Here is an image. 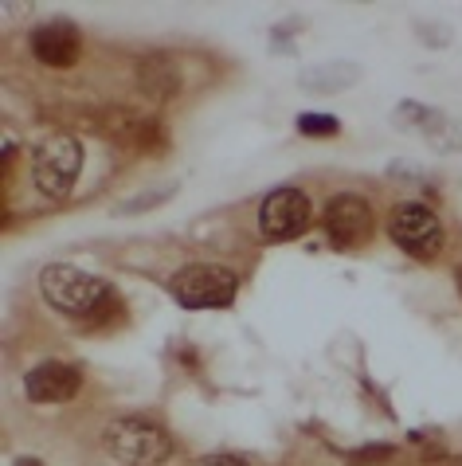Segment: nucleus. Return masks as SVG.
<instances>
[{"mask_svg":"<svg viewBox=\"0 0 462 466\" xmlns=\"http://www.w3.org/2000/svg\"><path fill=\"white\" fill-rule=\"evenodd\" d=\"M83 173V141L71 134H44L32 146V180L51 200L71 197Z\"/></svg>","mask_w":462,"mask_h":466,"instance_id":"nucleus-2","label":"nucleus"},{"mask_svg":"<svg viewBox=\"0 0 462 466\" xmlns=\"http://www.w3.org/2000/svg\"><path fill=\"white\" fill-rule=\"evenodd\" d=\"M439 466H462V455H447Z\"/></svg>","mask_w":462,"mask_h":466,"instance_id":"nucleus-16","label":"nucleus"},{"mask_svg":"<svg viewBox=\"0 0 462 466\" xmlns=\"http://www.w3.org/2000/svg\"><path fill=\"white\" fill-rule=\"evenodd\" d=\"M455 279H458V294H462V267H458V275H455Z\"/></svg>","mask_w":462,"mask_h":466,"instance_id":"nucleus-18","label":"nucleus"},{"mask_svg":"<svg viewBox=\"0 0 462 466\" xmlns=\"http://www.w3.org/2000/svg\"><path fill=\"white\" fill-rule=\"evenodd\" d=\"M79 388H83L79 369L63 365V360H44V365L24 372V396L32 404H67V400L79 396Z\"/></svg>","mask_w":462,"mask_h":466,"instance_id":"nucleus-8","label":"nucleus"},{"mask_svg":"<svg viewBox=\"0 0 462 466\" xmlns=\"http://www.w3.org/2000/svg\"><path fill=\"white\" fill-rule=\"evenodd\" d=\"M79 28L67 20H51L44 24V28H35L32 32V56L47 63V67H71L75 59H79Z\"/></svg>","mask_w":462,"mask_h":466,"instance_id":"nucleus-9","label":"nucleus"},{"mask_svg":"<svg viewBox=\"0 0 462 466\" xmlns=\"http://www.w3.org/2000/svg\"><path fill=\"white\" fill-rule=\"evenodd\" d=\"M176 192V185H165V188H149V192H137V197H130L126 204H118V216H137V212H149L157 208L161 200H169Z\"/></svg>","mask_w":462,"mask_h":466,"instance_id":"nucleus-13","label":"nucleus"},{"mask_svg":"<svg viewBox=\"0 0 462 466\" xmlns=\"http://www.w3.org/2000/svg\"><path fill=\"white\" fill-rule=\"evenodd\" d=\"M326 231L337 248H357L372 236V208L357 192H337L326 204Z\"/></svg>","mask_w":462,"mask_h":466,"instance_id":"nucleus-7","label":"nucleus"},{"mask_svg":"<svg viewBox=\"0 0 462 466\" xmlns=\"http://www.w3.org/2000/svg\"><path fill=\"white\" fill-rule=\"evenodd\" d=\"M40 290L47 298V306H55L59 314L71 318H95L102 306L110 302V282H102L86 270L71 267V263H51L40 275Z\"/></svg>","mask_w":462,"mask_h":466,"instance_id":"nucleus-1","label":"nucleus"},{"mask_svg":"<svg viewBox=\"0 0 462 466\" xmlns=\"http://www.w3.org/2000/svg\"><path fill=\"white\" fill-rule=\"evenodd\" d=\"M137 86L146 90L149 98H173L176 86H181V75H176V63L169 56H146L137 63Z\"/></svg>","mask_w":462,"mask_h":466,"instance_id":"nucleus-10","label":"nucleus"},{"mask_svg":"<svg viewBox=\"0 0 462 466\" xmlns=\"http://www.w3.org/2000/svg\"><path fill=\"white\" fill-rule=\"evenodd\" d=\"M259 224L271 243L298 239L302 231L310 228V197H306L302 188H275L259 208Z\"/></svg>","mask_w":462,"mask_h":466,"instance_id":"nucleus-6","label":"nucleus"},{"mask_svg":"<svg viewBox=\"0 0 462 466\" xmlns=\"http://www.w3.org/2000/svg\"><path fill=\"white\" fill-rule=\"evenodd\" d=\"M110 459H118L126 466H161L165 459L173 455V439L165 427H157L146 416H126V420H114L102 435Z\"/></svg>","mask_w":462,"mask_h":466,"instance_id":"nucleus-3","label":"nucleus"},{"mask_svg":"<svg viewBox=\"0 0 462 466\" xmlns=\"http://www.w3.org/2000/svg\"><path fill=\"white\" fill-rule=\"evenodd\" d=\"M388 236L412 258H435L443 251V224L427 204H400L388 219Z\"/></svg>","mask_w":462,"mask_h":466,"instance_id":"nucleus-5","label":"nucleus"},{"mask_svg":"<svg viewBox=\"0 0 462 466\" xmlns=\"http://www.w3.org/2000/svg\"><path fill=\"white\" fill-rule=\"evenodd\" d=\"M298 134H306V137H337L341 122L333 118V114H302V118H298Z\"/></svg>","mask_w":462,"mask_h":466,"instance_id":"nucleus-14","label":"nucleus"},{"mask_svg":"<svg viewBox=\"0 0 462 466\" xmlns=\"http://www.w3.org/2000/svg\"><path fill=\"white\" fill-rule=\"evenodd\" d=\"M357 79H361L357 63H317V67L302 71V90H310V95H337V90H349Z\"/></svg>","mask_w":462,"mask_h":466,"instance_id":"nucleus-11","label":"nucleus"},{"mask_svg":"<svg viewBox=\"0 0 462 466\" xmlns=\"http://www.w3.org/2000/svg\"><path fill=\"white\" fill-rule=\"evenodd\" d=\"M236 290H239V279L227 267H216V263H192L185 270H176L169 282V294L185 309H224L236 302Z\"/></svg>","mask_w":462,"mask_h":466,"instance_id":"nucleus-4","label":"nucleus"},{"mask_svg":"<svg viewBox=\"0 0 462 466\" xmlns=\"http://www.w3.org/2000/svg\"><path fill=\"white\" fill-rule=\"evenodd\" d=\"M12 466H44V462H40V459H16Z\"/></svg>","mask_w":462,"mask_h":466,"instance_id":"nucleus-17","label":"nucleus"},{"mask_svg":"<svg viewBox=\"0 0 462 466\" xmlns=\"http://www.w3.org/2000/svg\"><path fill=\"white\" fill-rule=\"evenodd\" d=\"M419 129H423V137H427V146H431L435 153H458V149H462V126H458L455 118H447L443 110H431V106H427Z\"/></svg>","mask_w":462,"mask_h":466,"instance_id":"nucleus-12","label":"nucleus"},{"mask_svg":"<svg viewBox=\"0 0 462 466\" xmlns=\"http://www.w3.org/2000/svg\"><path fill=\"white\" fill-rule=\"evenodd\" d=\"M196 466H247L239 455H204Z\"/></svg>","mask_w":462,"mask_h":466,"instance_id":"nucleus-15","label":"nucleus"}]
</instances>
